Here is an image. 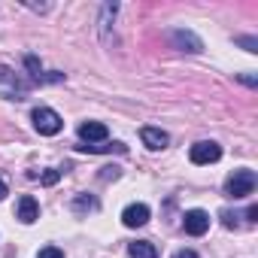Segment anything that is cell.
Returning a JSON list of instances; mask_svg holds the SVG:
<instances>
[{"mask_svg":"<svg viewBox=\"0 0 258 258\" xmlns=\"http://www.w3.org/2000/svg\"><path fill=\"white\" fill-rule=\"evenodd\" d=\"M255 185H258L255 170H234L228 176V182H225V195L234 198V201H240V198H249L255 191Z\"/></svg>","mask_w":258,"mask_h":258,"instance_id":"obj_1","label":"cell"},{"mask_svg":"<svg viewBox=\"0 0 258 258\" xmlns=\"http://www.w3.org/2000/svg\"><path fill=\"white\" fill-rule=\"evenodd\" d=\"M31 118H34V127L43 137H55V134H61V127H64V118L55 109H49V106H37L31 112Z\"/></svg>","mask_w":258,"mask_h":258,"instance_id":"obj_2","label":"cell"},{"mask_svg":"<svg viewBox=\"0 0 258 258\" xmlns=\"http://www.w3.org/2000/svg\"><path fill=\"white\" fill-rule=\"evenodd\" d=\"M188 158H191V164H216L222 158V146L213 143V140H201V143L191 146Z\"/></svg>","mask_w":258,"mask_h":258,"instance_id":"obj_3","label":"cell"},{"mask_svg":"<svg viewBox=\"0 0 258 258\" xmlns=\"http://www.w3.org/2000/svg\"><path fill=\"white\" fill-rule=\"evenodd\" d=\"M182 228H185V234H191V237H204V234L210 231V213H204V210H188V213L182 216Z\"/></svg>","mask_w":258,"mask_h":258,"instance_id":"obj_4","label":"cell"},{"mask_svg":"<svg viewBox=\"0 0 258 258\" xmlns=\"http://www.w3.org/2000/svg\"><path fill=\"white\" fill-rule=\"evenodd\" d=\"M170 40H173V46L176 49H182V52H204V43H201V37H195L191 31H182V28H176V31H170Z\"/></svg>","mask_w":258,"mask_h":258,"instance_id":"obj_5","label":"cell"},{"mask_svg":"<svg viewBox=\"0 0 258 258\" xmlns=\"http://www.w3.org/2000/svg\"><path fill=\"white\" fill-rule=\"evenodd\" d=\"M106 137H109V131H106V124H100V121H82L79 124V140L88 143V146H94V143H100Z\"/></svg>","mask_w":258,"mask_h":258,"instance_id":"obj_6","label":"cell"},{"mask_svg":"<svg viewBox=\"0 0 258 258\" xmlns=\"http://www.w3.org/2000/svg\"><path fill=\"white\" fill-rule=\"evenodd\" d=\"M121 222H124V228H143V225L149 222V207H146V204H131V207H124Z\"/></svg>","mask_w":258,"mask_h":258,"instance_id":"obj_7","label":"cell"},{"mask_svg":"<svg viewBox=\"0 0 258 258\" xmlns=\"http://www.w3.org/2000/svg\"><path fill=\"white\" fill-rule=\"evenodd\" d=\"M140 140H143V146H146V149L158 152V149H164V146H167V140H170V137L161 131V127H149V124H146V127H140Z\"/></svg>","mask_w":258,"mask_h":258,"instance_id":"obj_8","label":"cell"},{"mask_svg":"<svg viewBox=\"0 0 258 258\" xmlns=\"http://www.w3.org/2000/svg\"><path fill=\"white\" fill-rule=\"evenodd\" d=\"M19 219H22L25 225H34V222L40 219V207H37V201H34L31 195H25V198L19 201Z\"/></svg>","mask_w":258,"mask_h":258,"instance_id":"obj_9","label":"cell"},{"mask_svg":"<svg viewBox=\"0 0 258 258\" xmlns=\"http://www.w3.org/2000/svg\"><path fill=\"white\" fill-rule=\"evenodd\" d=\"M76 149H79V152H88V155H100V152H118V155H124V152H127V146H124V143H100V146L79 143Z\"/></svg>","mask_w":258,"mask_h":258,"instance_id":"obj_10","label":"cell"},{"mask_svg":"<svg viewBox=\"0 0 258 258\" xmlns=\"http://www.w3.org/2000/svg\"><path fill=\"white\" fill-rule=\"evenodd\" d=\"M127 255H131V258H158V249L149 240H137V243L127 246Z\"/></svg>","mask_w":258,"mask_h":258,"instance_id":"obj_11","label":"cell"},{"mask_svg":"<svg viewBox=\"0 0 258 258\" xmlns=\"http://www.w3.org/2000/svg\"><path fill=\"white\" fill-rule=\"evenodd\" d=\"M85 210H97V201L88 198V195H79V198L73 201V213H85Z\"/></svg>","mask_w":258,"mask_h":258,"instance_id":"obj_12","label":"cell"},{"mask_svg":"<svg viewBox=\"0 0 258 258\" xmlns=\"http://www.w3.org/2000/svg\"><path fill=\"white\" fill-rule=\"evenodd\" d=\"M25 64H28V70H31V76H34L37 82H43V73H40V61H37L34 55H28V58H25Z\"/></svg>","mask_w":258,"mask_h":258,"instance_id":"obj_13","label":"cell"},{"mask_svg":"<svg viewBox=\"0 0 258 258\" xmlns=\"http://www.w3.org/2000/svg\"><path fill=\"white\" fill-rule=\"evenodd\" d=\"M37 258H64V252H61V249H58V246H43V249H40V255H37Z\"/></svg>","mask_w":258,"mask_h":258,"instance_id":"obj_14","label":"cell"},{"mask_svg":"<svg viewBox=\"0 0 258 258\" xmlns=\"http://www.w3.org/2000/svg\"><path fill=\"white\" fill-rule=\"evenodd\" d=\"M237 43L246 46V52H258V40H255V37H240Z\"/></svg>","mask_w":258,"mask_h":258,"instance_id":"obj_15","label":"cell"},{"mask_svg":"<svg viewBox=\"0 0 258 258\" xmlns=\"http://www.w3.org/2000/svg\"><path fill=\"white\" fill-rule=\"evenodd\" d=\"M237 219H240V216H234L231 210H222V222H225V228H237Z\"/></svg>","mask_w":258,"mask_h":258,"instance_id":"obj_16","label":"cell"},{"mask_svg":"<svg viewBox=\"0 0 258 258\" xmlns=\"http://www.w3.org/2000/svg\"><path fill=\"white\" fill-rule=\"evenodd\" d=\"M58 179H61V173H58V170H46V173H43V185H55Z\"/></svg>","mask_w":258,"mask_h":258,"instance_id":"obj_17","label":"cell"},{"mask_svg":"<svg viewBox=\"0 0 258 258\" xmlns=\"http://www.w3.org/2000/svg\"><path fill=\"white\" fill-rule=\"evenodd\" d=\"M173 258H201V255H198L195 249H179V252H176Z\"/></svg>","mask_w":258,"mask_h":258,"instance_id":"obj_18","label":"cell"},{"mask_svg":"<svg viewBox=\"0 0 258 258\" xmlns=\"http://www.w3.org/2000/svg\"><path fill=\"white\" fill-rule=\"evenodd\" d=\"M0 82H16V76H13L7 67H0Z\"/></svg>","mask_w":258,"mask_h":258,"instance_id":"obj_19","label":"cell"},{"mask_svg":"<svg viewBox=\"0 0 258 258\" xmlns=\"http://www.w3.org/2000/svg\"><path fill=\"white\" fill-rule=\"evenodd\" d=\"M246 219H249V222H258V207H255V204L246 210Z\"/></svg>","mask_w":258,"mask_h":258,"instance_id":"obj_20","label":"cell"},{"mask_svg":"<svg viewBox=\"0 0 258 258\" xmlns=\"http://www.w3.org/2000/svg\"><path fill=\"white\" fill-rule=\"evenodd\" d=\"M7 195H10V191H7V182H4V179H0V201H4Z\"/></svg>","mask_w":258,"mask_h":258,"instance_id":"obj_21","label":"cell"}]
</instances>
